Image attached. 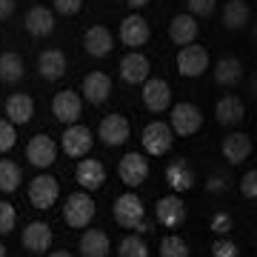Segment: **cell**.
<instances>
[{"label":"cell","instance_id":"obj_1","mask_svg":"<svg viewBox=\"0 0 257 257\" xmlns=\"http://www.w3.org/2000/svg\"><path fill=\"white\" fill-rule=\"evenodd\" d=\"M94 211H97V203L89 192H72L66 197L63 203V220L66 226H72V229H86L89 223L94 220Z\"/></svg>","mask_w":257,"mask_h":257},{"label":"cell","instance_id":"obj_2","mask_svg":"<svg viewBox=\"0 0 257 257\" xmlns=\"http://www.w3.org/2000/svg\"><path fill=\"white\" fill-rule=\"evenodd\" d=\"M140 143H143V155L163 157V155L172 152V146H175V132H172V126L163 123V120H152V123L143 126Z\"/></svg>","mask_w":257,"mask_h":257},{"label":"cell","instance_id":"obj_3","mask_svg":"<svg viewBox=\"0 0 257 257\" xmlns=\"http://www.w3.org/2000/svg\"><path fill=\"white\" fill-rule=\"evenodd\" d=\"M211 57H209V49L200 46L197 40L194 43H189V46H180V52H177V74L180 77H200V74H206V69H209Z\"/></svg>","mask_w":257,"mask_h":257},{"label":"cell","instance_id":"obj_4","mask_svg":"<svg viewBox=\"0 0 257 257\" xmlns=\"http://www.w3.org/2000/svg\"><path fill=\"white\" fill-rule=\"evenodd\" d=\"M169 126H172V132H175L177 138H192V135H197L200 126H203V111L189 100L175 103V106H172V120H169Z\"/></svg>","mask_w":257,"mask_h":257},{"label":"cell","instance_id":"obj_5","mask_svg":"<svg viewBox=\"0 0 257 257\" xmlns=\"http://www.w3.org/2000/svg\"><path fill=\"white\" fill-rule=\"evenodd\" d=\"M111 214H114V223H117V226L135 229L140 220H146V206H143V200H140L138 194L128 189V192H123L117 200H114Z\"/></svg>","mask_w":257,"mask_h":257},{"label":"cell","instance_id":"obj_6","mask_svg":"<svg viewBox=\"0 0 257 257\" xmlns=\"http://www.w3.org/2000/svg\"><path fill=\"white\" fill-rule=\"evenodd\" d=\"M26 194H29V203H32L35 209L46 211L60 200V183H57L55 175H37L35 180L29 183Z\"/></svg>","mask_w":257,"mask_h":257},{"label":"cell","instance_id":"obj_7","mask_svg":"<svg viewBox=\"0 0 257 257\" xmlns=\"http://www.w3.org/2000/svg\"><path fill=\"white\" fill-rule=\"evenodd\" d=\"M117 177H120V183L128 186V189L143 186L146 183V177H149L146 155H140V152H126V155L117 160Z\"/></svg>","mask_w":257,"mask_h":257},{"label":"cell","instance_id":"obj_8","mask_svg":"<svg viewBox=\"0 0 257 257\" xmlns=\"http://www.w3.org/2000/svg\"><path fill=\"white\" fill-rule=\"evenodd\" d=\"M60 146H63V155L80 160V157H86L89 152H92L94 135L89 132V126H83V123H72V126L63 128V140H60Z\"/></svg>","mask_w":257,"mask_h":257},{"label":"cell","instance_id":"obj_9","mask_svg":"<svg viewBox=\"0 0 257 257\" xmlns=\"http://www.w3.org/2000/svg\"><path fill=\"white\" fill-rule=\"evenodd\" d=\"M140 86H143L140 97H143V106L149 111L160 114V111H166L172 106V86H169V80H163V77H146Z\"/></svg>","mask_w":257,"mask_h":257},{"label":"cell","instance_id":"obj_10","mask_svg":"<svg viewBox=\"0 0 257 257\" xmlns=\"http://www.w3.org/2000/svg\"><path fill=\"white\" fill-rule=\"evenodd\" d=\"M117 72H120V77H123V83L140 86L146 77H152V63H149L146 55H140L138 49H132V52H126V55L120 57Z\"/></svg>","mask_w":257,"mask_h":257},{"label":"cell","instance_id":"obj_11","mask_svg":"<svg viewBox=\"0 0 257 257\" xmlns=\"http://www.w3.org/2000/svg\"><path fill=\"white\" fill-rule=\"evenodd\" d=\"M97 138H100L103 146L117 149L132 138V123L123 114H106L100 120V126H97Z\"/></svg>","mask_w":257,"mask_h":257},{"label":"cell","instance_id":"obj_12","mask_svg":"<svg viewBox=\"0 0 257 257\" xmlns=\"http://www.w3.org/2000/svg\"><path fill=\"white\" fill-rule=\"evenodd\" d=\"M120 43L132 49H140L149 43V37H152V26H149V20L143 15H128V18L120 20Z\"/></svg>","mask_w":257,"mask_h":257},{"label":"cell","instance_id":"obj_13","mask_svg":"<svg viewBox=\"0 0 257 257\" xmlns=\"http://www.w3.org/2000/svg\"><path fill=\"white\" fill-rule=\"evenodd\" d=\"M109 94H111V77L106 72L94 69V72H89L86 77H83L80 97L86 103H92V106H103V103L109 100Z\"/></svg>","mask_w":257,"mask_h":257},{"label":"cell","instance_id":"obj_14","mask_svg":"<svg viewBox=\"0 0 257 257\" xmlns=\"http://www.w3.org/2000/svg\"><path fill=\"white\" fill-rule=\"evenodd\" d=\"M20 243H23V248L32 251V254H46L49 248H52V243H55V231H52L49 223L35 220V223H29L26 229H23Z\"/></svg>","mask_w":257,"mask_h":257},{"label":"cell","instance_id":"obj_15","mask_svg":"<svg viewBox=\"0 0 257 257\" xmlns=\"http://www.w3.org/2000/svg\"><path fill=\"white\" fill-rule=\"evenodd\" d=\"M57 152H60V146H57L49 135H35V138L26 143V160L32 166H37V169H49V166H55Z\"/></svg>","mask_w":257,"mask_h":257},{"label":"cell","instance_id":"obj_16","mask_svg":"<svg viewBox=\"0 0 257 257\" xmlns=\"http://www.w3.org/2000/svg\"><path fill=\"white\" fill-rule=\"evenodd\" d=\"M52 114H55L60 123H66V126L77 123L80 114H83V97L77 92H72V89L57 92L55 97H52Z\"/></svg>","mask_w":257,"mask_h":257},{"label":"cell","instance_id":"obj_17","mask_svg":"<svg viewBox=\"0 0 257 257\" xmlns=\"http://www.w3.org/2000/svg\"><path fill=\"white\" fill-rule=\"evenodd\" d=\"M74 183L80 186L83 192H97L106 183V166L100 160H94V157L77 160V166H74Z\"/></svg>","mask_w":257,"mask_h":257},{"label":"cell","instance_id":"obj_18","mask_svg":"<svg viewBox=\"0 0 257 257\" xmlns=\"http://www.w3.org/2000/svg\"><path fill=\"white\" fill-rule=\"evenodd\" d=\"M155 217L160 226L166 229H177V226H183L186 220V203L180 200V194H166L160 197L155 206Z\"/></svg>","mask_w":257,"mask_h":257},{"label":"cell","instance_id":"obj_19","mask_svg":"<svg viewBox=\"0 0 257 257\" xmlns=\"http://www.w3.org/2000/svg\"><path fill=\"white\" fill-rule=\"evenodd\" d=\"M166 183H169V189L175 194L180 192H189L194 183H197V175H194V169L189 160H183V157H177V160H172V163L166 166Z\"/></svg>","mask_w":257,"mask_h":257},{"label":"cell","instance_id":"obj_20","mask_svg":"<svg viewBox=\"0 0 257 257\" xmlns=\"http://www.w3.org/2000/svg\"><path fill=\"white\" fill-rule=\"evenodd\" d=\"M197 35H200V23H197V18L189 15V12L175 15V18L169 20V37H172L175 46H189V43L197 40Z\"/></svg>","mask_w":257,"mask_h":257},{"label":"cell","instance_id":"obj_21","mask_svg":"<svg viewBox=\"0 0 257 257\" xmlns=\"http://www.w3.org/2000/svg\"><path fill=\"white\" fill-rule=\"evenodd\" d=\"M83 49H86V55L89 57H106L114 49V37L106 26L100 23H94V26L86 29V35H83Z\"/></svg>","mask_w":257,"mask_h":257},{"label":"cell","instance_id":"obj_22","mask_svg":"<svg viewBox=\"0 0 257 257\" xmlns=\"http://www.w3.org/2000/svg\"><path fill=\"white\" fill-rule=\"evenodd\" d=\"M66 66H69V60H66V55L60 49H43V52L37 55V74L49 83L60 80L66 74Z\"/></svg>","mask_w":257,"mask_h":257},{"label":"cell","instance_id":"obj_23","mask_svg":"<svg viewBox=\"0 0 257 257\" xmlns=\"http://www.w3.org/2000/svg\"><path fill=\"white\" fill-rule=\"evenodd\" d=\"M23 29L32 37H49L55 32V12L49 6H32L23 18Z\"/></svg>","mask_w":257,"mask_h":257},{"label":"cell","instance_id":"obj_24","mask_svg":"<svg viewBox=\"0 0 257 257\" xmlns=\"http://www.w3.org/2000/svg\"><path fill=\"white\" fill-rule=\"evenodd\" d=\"M32 117H35V100H32V94L15 92V94L6 97V120H9V123L26 126Z\"/></svg>","mask_w":257,"mask_h":257},{"label":"cell","instance_id":"obj_25","mask_svg":"<svg viewBox=\"0 0 257 257\" xmlns=\"http://www.w3.org/2000/svg\"><path fill=\"white\" fill-rule=\"evenodd\" d=\"M220 149H223L226 163L240 166L248 155H251V138H248L246 132H231V135H226V138H223V146Z\"/></svg>","mask_w":257,"mask_h":257},{"label":"cell","instance_id":"obj_26","mask_svg":"<svg viewBox=\"0 0 257 257\" xmlns=\"http://www.w3.org/2000/svg\"><path fill=\"white\" fill-rule=\"evenodd\" d=\"M214 117H217L220 126H237V123H243V117H246V106H243L240 97L226 94V97H220L217 106H214Z\"/></svg>","mask_w":257,"mask_h":257},{"label":"cell","instance_id":"obj_27","mask_svg":"<svg viewBox=\"0 0 257 257\" xmlns=\"http://www.w3.org/2000/svg\"><path fill=\"white\" fill-rule=\"evenodd\" d=\"M80 254L83 257H109L111 251V243H109V234L103 229H86L80 234Z\"/></svg>","mask_w":257,"mask_h":257},{"label":"cell","instance_id":"obj_28","mask_svg":"<svg viewBox=\"0 0 257 257\" xmlns=\"http://www.w3.org/2000/svg\"><path fill=\"white\" fill-rule=\"evenodd\" d=\"M243 74H246V66H243L240 57H220L217 66H214V80L220 86H226V89L237 86L243 80Z\"/></svg>","mask_w":257,"mask_h":257},{"label":"cell","instance_id":"obj_29","mask_svg":"<svg viewBox=\"0 0 257 257\" xmlns=\"http://www.w3.org/2000/svg\"><path fill=\"white\" fill-rule=\"evenodd\" d=\"M248 20H251V9H248L246 0H226V6H223V26L237 32V29H246Z\"/></svg>","mask_w":257,"mask_h":257},{"label":"cell","instance_id":"obj_30","mask_svg":"<svg viewBox=\"0 0 257 257\" xmlns=\"http://www.w3.org/2000/svg\"><path fill=\"white\" fill-rule=\"evenodd\" d=\"M26 72V63L18 52H3L0 55V80L3 83H18Z\"/></svg>","mask_w":257,"mask_h":257},{"label":"cell","instance_id":"obj_31","mask_svg":"<svg viewBox=\"0 0 257 257\" xmlns=\"http://www.w3.org/2000/svg\"><path fill=\"white\" fill-rule=\"evenodd\" d=\"M23 183V172L15 160H0V194L18 192V186Z\"/></svg>","mask_w":257,"mask_h":257},{"label":"cell","instance_id":"obj_32","mask_svg":"<svg viewBox=\"0 0 257 257\" xmlns=\"http://www.w3.org/2000/svg\"><path fill=\"white\" fill-rule=\"evenodd\" d=\"M117 257H149V243L143 240V234H126L117 246Z\"/></svg>","mask_w":257,"mask_h":257},{"label":"cell","instance_id":"obj_33","mask_svg":"<svg viewBox=\"0 0 257 257\" xmlns=\"http://www.w3.org/2000/svg\"><path fill=\"white\" fill-rule=\"evenodd\" d=\"M160 257H189V243L180 234H166L160 240Z\"/></svg>","mask_w":257,"mask_h":257},{"label":"cell","instance_id":"obj_34","mask_svg":"<svg viewBox=\"0 0 257 257\" xmlns=\"http://www.w3.org/2000/svg\"><path fill=\"white\" fill-rule=\"evenodd\" d=\"M15 143H18V126L9 120H0V155L12 152Z\"/></svg>","mask_w":257,"mask_h":257},{"label":"cell","instance_id":"obj_35","mask_svg":"<svg viewBox=\"0 0 257 257\" xmlns=\"http://www.w3.org/2000/svg\"><path fill=\"white\" fill-rule=\"evenodd\" d=\"M18 226V209L9 200H0V234H9Z\"/></svg>","mask_w":257,"mask_h":257},{"label":"cell","instance_id":"obj_36","mask_svg":"<svg viewBox=\"0 0 257 257\" xmlns=\"http://www.w3.org/2000/svg\"><path fill=\"white\" fill-rule=\"evenodd\" d=\"M186 6H189V15H194V18H209L217 9V0H186Z\"/></svg>","mask_w":257,"mask_h":257},{"label":"cell","instance_id":"obj_37","mask_svg":"<svg viewBox=\"0 0 257 257\" xmlns=\"http://www.w3.org/2000/svg\"><path fill=\"white\" fill-rule=\"evenodd\" d=\"M209 229L214 231V234H229L231 231V214H226V211H214L211 214V220H209Z\"/></svg>","mask_w":257,"mask_h":257},{"label":"cell","instance_id":"obj_38","mask_svg":"<svg viewBox=\"0 0 257 257\" xmlns=\"http://www.w3.org/2000/svg\"><path fill=\"white\" fill-rule=\"evenodd\" d=\"M237 254H240V248H237V243H231V240L217 237L211 243V257H237Z\"/></svg>","mask_w":257,"mask_h":257},{"label":"cell","instance_id":"obj_39","mask_svg":"<svg viewBox=\"0 0 257 257\" xmlns=\"http://www.w3.org/2000/svg\"><path fill=\"white\" fill-rule=\"evenodd\" d=\"M240 192H243L246 200H254L257 197V169H248L246 175H243V180H240Z\"/></svg>","mask_w":257,"mask_h":257},{"label":"cell","instance_id":"obj_40","mask_svg":"<svg viewBox=\"0 0 257 257\" xmlns=\"http://www.w3.org/2000/svg\"><path fill=\"white\" fill-rule=\"evenodd\" d=\"M52 6H55L57 15L72 18V15H77V12L83 9V0H52Z\"/></svg>","mask_w":257,"mask_h":257},{"label":"cell","instance_id":"obj_41","mask_svg":"<svg viewBox=\"0 0 257 257\" xmlns=\"http://www.w3.org/2000/svg\"><path fill=\"white\" fill-rule=\"evenodd\" d=\"M226 189H229V183H226V177L211 175L209 180H206V192H211V194H220V192H226Z\"/></svg>","mask_w":257,"mask_h":257},{"label":"cell","instance_id":"obj_42","mask_svg":"<svg viewBox=\"0 0 257 257\" xmlns=\"http://www.w3.org/2000/svg\"><path fill=\"white\" fill-rule=\"evenodd\" d=\"M15 6H18V0H0V20H9L15 15Z\"/></svg>","mask_w":257,"mask_h":257},{"label":"cell","instance_id":"obj_43","mask_svg":"<svg viewBox=\"0 0 257 257\" xmlns=\"http://www.w3.org/2000/svg\"><path fill=\"white\" fill-rule=\"evenodd\" d=\"M152 0H126V6L128 9H143V6H149Z\"/></svg>","mask_w":257,"mask_h":257},{"label":"cell","instance_id":"obj_44","mask_svg":"<svg viewBox=\"0 0 257 257\" xmlns=\"http://www.w3.org/2000/svg\"><path fill=\"white\" fill-rule=\"evenodd\" d=\"M46 257H72V254H69V251H66V248H60V251H49Z\"/></svg>","mask_w":257,"mask_h":257},{"label":"cell","instance_id":"obj_45","mask_svg":"<svg viewBox=\"0 0 257 257\" xmlns=\"http://www.w3.org/2000/svg\"><path fill=\"white\" fill-rule=\"evenodd\" d=\"M0 257H6V246L3 243H0Z\"/></svg>","mask_w":257,"mask_h":257}]
</instances>
